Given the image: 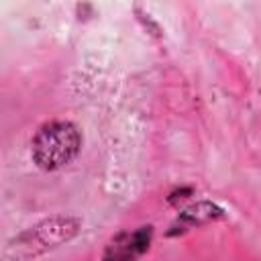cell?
<instances>
[{"instance_id":"cell-5","label":"cell","mask_w":261,"mask_h":261,"mask_svg":"<svg viewBox=\"0 0 261 261\" xmlns=\"http://www.w3.org/2000/svg\"><path fill=\"white\" fill-rule=\"evenodd\" d=\"M194 194V188H190V186H184V188H177V190H173L169 196H167V204H171V206H177L181 200H186V198H190Z\"/></svg>"},{"instance_id":"cell-1","label":"cell","mask_w":261,"mask_h":261,"mask_svg":"<svg viewBox=\"0 0 261 261\" xmlns=\"http://www.w3.org/2000/svg\"><path fill=\"white\" fill-rule=\"evenodd\" d=\"M82 228V218L73 214H53L18 232L6 243L4 255L10 261L35 259L59 245L69 243Z\"/></svg>"},{"instance_id":"cell-3","label":"cell","mask_w":261,"mask_h":261,"mask_svg":"<svg viewBox=\"0 0 261 261\" xmlns=\"http://www.w3.org/2000/svg\"><path fill=\"white\" fill-rule=\"evenodd\" d=\"M151 241H153L151 224H143L135 230H122L108 241L100 261H139L149 251Z\"/></svg>"},{"instance_id":"cell-4","label":"cell","mask_w":261,"mask_h":261,"mask_svg":"<svg viewBox=\"0 0 261 261\" xmlns=\"http://www.w3.org/2000/svg\"><path fill=\"white\" fill-rule=\"evenodd\" d=\"M220 218H224V210L218 204H214L210 200H198V202L179 210V214L175 216V220L171 222V226L165 234L167 237H177V234L188 232L190 228L204 226V224L216 222Z\"/></svg>"},{"instance_id":"cell-2","label":"cell","mask_w":261,"mask_h":261,"mask_svg":"<svg viewBox=\"0 0 261 261\" xmlns=\"http://www.w3.org/2000/svg\"><path fill=\"white\" fill-rule=\"evenodd\" d=\"M82 149L80 128L69 120H49L31 141L33 163L43 171H55L71 163Z\"/></svg>"}]
</instances>
